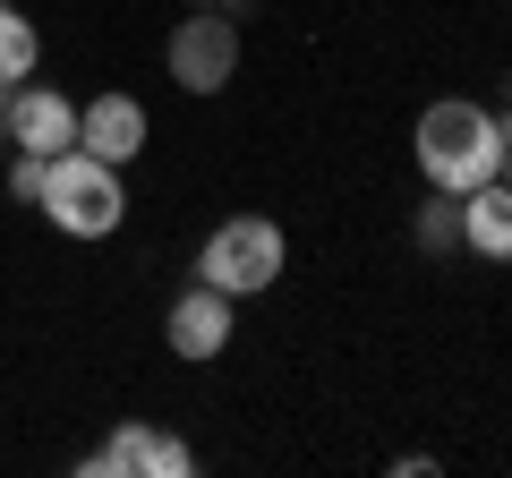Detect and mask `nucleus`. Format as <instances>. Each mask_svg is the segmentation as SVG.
I'll use <instances>...</instances> for the list:
<instances>
[{
	"label": "nucleus",
	"mask_w": 512,
	"mask_h": 478,
	"mask_svg": "<svg viewBox=\"0 0 512 478\" xmlns=\"http://www.w3.org/2000/svg\"><path fill=\"white\" fill-rule=\"evenodd\" d=\"M171 77L188 94H222L239 77V18H214V9H188L171 26Z\"/></svg>",
	"instance_id": "nucleus-4"
},
{
	"label": "nucleus",
	"mask_w": 512,
	"mask_h": 478,
	"mask_svg": "<svg viewBox=\"0 0 512 478\" xmlns=\"http://www.w3.org/2000/svg\"><path fill=\"white\" fill-rule=\"evenodd\" d=\"M35 60H43V43H35V26L18 18V0H9V9H0V86L35 77Z\"/></svg>",
	"instance_id": "nucleus-11"
},
{
	"label": "nucleus",
	"mask_w": 512,
	"mask_h": 478,
	"mask_svg": "<svg viewBox=\"0 0 512 478\" xmlns=\"http://www.w3.org/2000/svg\"><path fill=\"white\" fill-rule=\"evenodd\" d=\"M461 248H478V257H512V180L495 171V180L461 188Z\"/></svg>",
	"instance_id": "nucleus-9"
},
{
	"label": "nucleus",
	"mask_w": 512,
	"mask_h": 478,
	"mask_svg": "<svg viewBox=\"0 0 512 478\" xmlns=\"http://www.w3.org/2000/svg\"><path fill=\"white\" fill-rule=\"evenodd\" d=\"M410 231H419L427 257H453V248H461V197H453V188H427V205H419Z\"/></svg>",
	"instance_id": "nucleus-10"
},
{
	"label": "nucleus",
	"mask_w": 512,
	"mask_h": 478,
	"mask_svg": "<svg viewBox=\"0 0 512 478\" xmlns=\"http://www.w3.org/2000/svg\"><path fill=\"white\" fill-rule=\"evenodd\" d=\"M9 146L26 154H69L77 146V103L52 86H18L9 94Z\"/></svg>",
	"instance_id": "nucleus-7"
},
{
	"label": "nucleus",
	"mask_w": 512,
	"mask_h": 478,
	"mask_svg": "<svg viewBox=\"0 0 512 478\" xmlns=\"http://www.w3.org/2000/svg\"><path fill=\"white\" fill-rule=\"evenodd\" d=\"M410 154H419L427 188H478L504 171V129H495V111L470 103V94H444V103L419 111V129H410Z\"/></svg>",
	"instance_id": "nucleus-1"
},
{
	"label": "nucleus",
	"mask_w": 512,
	"mask_h": 478,
	"mask_svg": "<svg viewBox=\"0 0 512 478\" xmlns=\"http://www.w3.org/2000/svg\"><path fill=\"white\" fill-rule=\"evenodd\" d=\"M43 214L60 222L69 239H111L120 231V214H128V188H120V163H103V154H86V146H69V154H52V171H43Z\"/></svg>",
	"instance_id": "nucleus-2"
},
{
	"label": "nucleus",
	"mask_w": 512,
	"mask_h": 478,
	"mask_svg": "<svg viewBox=\"0 0 512 478\" xmlns=\"http://www.w3.org/2000/svg\"><path fill=\"white\" fill-rule=\"evenodd\" d=\"M43 171H52V154H9V197H18V205H35L43 197Z\"/></svg>",
	"instance_id": "nucleus-12"
},
{
	"label": "nucleus",
	"mask_w": 512,
	"mask_h": 478,
	"mask_svg": "<svg viewBox=\"0 0 512 478\" xmlns=\"http://www.w3.org/2000/svg\"><path fill=\"white\" fill-rule=\"evenodd\" d=\"M188 470H197V453L146 419H120L103 453H86V478H188Z\"/></svg>",
	"instance_id": "nucleus-5"
},
{
	"label": "nucleus",
	"mask_w": 512,
	"mask_h": 478,
	"mask_svg": "<svg viewBox=\"0 0 512 478\" xmlns=\"http://www.w3.org/2000/svg\"><path fill=\"white\" fill-rule=\"evenodd\" d=\"M231 308L239 299H222L214 282H188V291L171 299V316H163L171 350H180V359H222V350H231Z\"/></svg>",
	"instance_id": "nucleus-6"
},
{
	"label": "nucleus",
	"mask_w": 512,
	"mask_h": 478,
	"mask_svg": "<svg viewBox=\"0 0 512 478\" xmlns=\"http://www.w3.org/2000/svg\"><path fill=\"white\" fill-rule=\"evenodd\" d=\"M0 9H9V0H0Z\"/></svg>",
	"instance_id": "nucleus-15"
},
{
	"label": "nucleus",
	"mask_w": 512,
	"mask_h": 478,
	"mask_svg": "<svg viewBox=\"0 0 512 478\" xmlns=\"http://www.w3.org/2000/svg\"><path fill=\"white\" fill-rule=\"evenodd\" d=\"M282 257H291L282 222H265V214H231L214 239H205L197 282H214L222 299H248V291H274V282H282Z\"/></svg>",
	"instance_id": "nucleus-3"
},
{
	"label": "nucleus",
	"mask_w": 512,
	"mask_h": 478,
	"mask_svg": "<svg viewBox=\"0 0 512 478\" xmlns=\"http://www.w3.org/2000/svg\"><path fill=\"white\" fill-rule=\"evenodd\" d=\"M77 146L103 154V163H137L146 154V111H137V94H94L77 111Z\"/></svg>",
	"instance_id": "nucleus-8"
},
{
	"label": "nucleus",
	"mask_w": 512,
	"mask_h": 478,
	"mask_svg": "<svg viewBox=\"0 0 512 478\" xmlns=\"http://www.w3.org/2000/svg\"><path fill=\"white\" fill-rule=\"evenodd\" d=\"M504 180H512V146H504Z\"/></svg>",
	"instance_id": "nucleus-14"
},
{
	"label": "nucleus",
	"mask_w": 512,
	"mask_h": 478,
	"mask_svg": "<svg viewBox=\"0 0 512 478\" xmlns=\"http://www.w3.org/2000/svg\"><path fill=\"white\" fill-rule=\"evenodd\" d=\"M188 9H214V18H248L256 0H188Z\"/></svg>",
	"instance_id": "nucleus-13"
}]
</instances>
